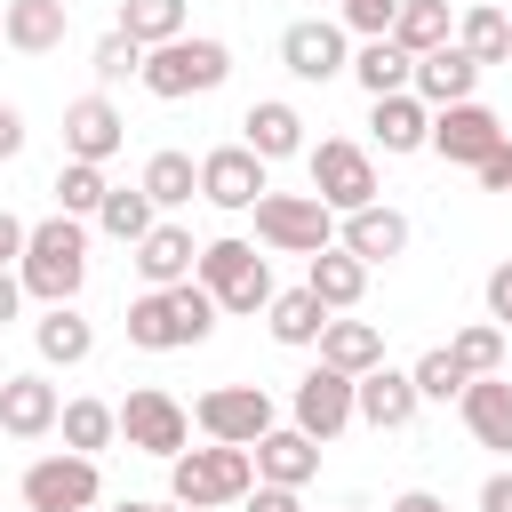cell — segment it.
Returning a JSON list of instances; mask_svg holds the SVG:
<instances>
[{"label": "cell", "mask_w": 512, "mask_h": 512, "mask_svg": "<svg viewBox=\"0 0 512 512\" xmlns=\"http://www.w3.org/2000/svg\"><path fill=\"white\" fill-rule=\"evenodd\" d=\"M16 280H24V296H40V304H72L80 280H88V224H80V216H40V224L24 232Z\"/></svg>", "instance_id": "1"}, {"label": "cell", "mask_w": 512, "mask_h": 512, "mask_svg": "<svg viewBox=\"0 0 512 512\" xmlns=\"http://www.w3.org/2000/svg\"><path fill=\"white\" fill-rule=\"evenodd\" d=\"M248 488H256V456H248V448H224V440H208V448H184V456H168V504H184V512L240 504Z\"/></svg>", "instance_id": "2"}, {"label": "cell", "mask_w": 512, "mask_h": 512, "mask_svg": "<svg viewBox=\"0 0 512 512\" xmlns=\"http://www.w3.org/2000/svg\"><path fill=\"white\" fill-rule=\"evenodd\" d=\"M160 104H184V96H208V88H224L232 80V48L224 40H208V32H184V40H168V48H144V72H136Z\"/></svg>", "instance_id": "3"}, {"label": "cell", "mask_w": 512, "mask_h": 512, "mask_svg": "<svg viewBox=\"0 0 512 512\" xmlns=\"http://www.w3.org/2000/svg\"><path fill=\"white\" fill-rule=\"evenodd\" d=\"M192 280L216 296V312H264L272 304V264L248 248V240H208Z\"/></svg>", "instance_id": "4"}, {"label": "cell", "mask_w": 512, "mask_h": 512, "mask_svg": "<svg viewBox=\"0 0 512 512\" xmlns=\"http://www.w3.org/2000/svg\"><path fill=\"white\" fill-rule=\"evenodd\" d=\"M112 416H120V440H128L136 456H160V464H168V456L192 448V408H184L176 392H160V384H136Z\"/></svg>", "instance_id": "5"}, {"label": "cell", "mask_w": 512, "mask_h": 512, "mask_svg": "<svg viewBox=\"0 0 512 512\" xmlns=\"http://www.w3.org/2000/svg\"><path fill=\"white\" fill-rule=\"evenodd\" d=\"M304 168H312V200H320L328 216H352V208L376 200V160H368L352 136H320V144L304 152Z\"/></svg>", "instance_id": "6"}, {"label": "cell", "mask_w": 512, "mask_h": 512, "mask_svg": "<svg viewBox=\"0 0 512 512\" xmlns=\"http://www.w3.org/2000/svg\"><path fill=\"white\" fill-rule=\"evenodd\" d=\"M256 240L280 248V256H320V248H336V216L312 192H264L256 200Z\"/></svg>", "instance_id": "7"}, {"label": "cell", "mask_w": 512, "mask_h": 512, "mask_svg": "<svg viewBox=\"0 0 512 512\" xmlns=\"http://www.w3.org/2000/svg\"><path fill=\"white\" fill-rule=\"evenodd\" d=\"M192 424L208 440H224V448H256L272 432V392L264 384H216V392L192 400Z\"/></svg>", "instance_id": "8"}, {"label": "cell", "mask_w": 512, "mask_h": 512, "mask_svg": "<svg viewBox=\"0 0 512 512\" xmlns=\"http://www.w3.org/2000/svg\"><path fill=\"white\" fill-rule=\"evenodd\" d=\"M96 496H104V472H96V456H72V448H56V456L24 464V504H32V512H88Z\"/></svg>", "instance_id": "9"}, {"label": "cell", "mask_w": 512, "mask_h": 512, "mask_svg": "<svg viewBox=\"0 0 512 512\" xmlns=\"http://www.w3.org/2000/svg\"><path fill=\"white\" fill-rule=\"evenodd\" d=\"M512 136H504V120L488 112V104H448V112H432V152L440 160H456V168H480L488 152H504Z\"/></svg>", "instance_id": "10"}, {"label": "cell", "mask_w": 512, "mask_h": 512, "mask_svg": "<svg viewBox=\"0 0 512 512\" xmlns=\"http://www.w3.org/2000/svg\"><path fill=\"white\" fill-rule=\"evenodd\" d=\"M264 192H272V176H264V160H256L248 144H216V152L200 160V200H208V208H232V216H240V208H256Z\"/></svg>", "instance_id": "11"}, {"label": "cell", "mask_w": 512, "mask_h": 512, "mask_svg": "<svg viewBox=\"0 0 512 512\" xmlns=\"http://www.w3.org/2000/svg\"><path fill=\"white\" fill-rule=\"evenodd\" d=\"M120 144H128V120H120L112 96H72V104H64V160L104 168Z\"/></svg>", "instance_id": "12"}, {"label": "cell", "mask_w": 512, "mask_h": 512, "mask_svg": "<svg viewBox=\"0 0 512 512\" xmlns=\"http://www.w3.org/2000/svg\"><path fill=\"white\" fill-rule=\"evenodd\" d=\"M288 408H296V432H304V440H336V432L352 424V376H336V368H304Z\"/></svg>", "instance_id": "13"}, {"label": "cell", "mask_w": 512, "mask_h": 512, "mask_svg": "<svg viewBox=\"0 0 512 512\" xmlns=\"http://www.w3.org/2000/svg\"><path fill=\"white\" fill-rule=\"evenodd\" d=\"M280 64H288L296 80H336V72H352V56H344V24H328V16L288 24V32H280Z\"/></svg>", "instance_id": "14"}, {"label": "cell", "mask_w": 512, "mask_h": 512, "mask_svg": "<svg viewBox=\"0 0 512 512\" xmlns=\"http://www.w3.org/2000/svg\"><path fill=\"white\" fill-rule=\"evenodd\" d=\"M472 88H480V64L448 40V48H432V56H416V80H408V96L424 104V112H448V104H472Z\"/></svg>", "instance_id": "15"}, {"label": "cell", "mask_w": 512, "mask_h": 512, "mask_svg": "<svg viewBox=\"0 0 512 512\" xmlns=\"http://www.w3.org/2000/svg\"><path fill=\"white\" fill-rule=\"evenodd\" d=\"M240 128H248L240 144H248V152H256L264 168H272V160H296V152H304V112H296L288 96H256V104L240 112Z\"/></svg>", "instance_id": "16"}, {"label": "cell", "mask_w": 512, "mask_h": 512, "mask_svg": "<svg viewBox=\"0 0 512 512\" xmlns=\"http://www.w3.org/2000/svg\"><path fill=\"white\" fill-rule=\"evenodd\" d=\"M416 408H424V400H416L408 368H368V376H352V416H360V424H376V432H400Z\"/></svg>", "instance_id": "17"}, {"label": "cell", "mask_w": 512, "mask_h": 512, "mask_svg": "<svg viewBox=\"0 0 512 512\" xmlns=\"http://www.w3.org/2000/svg\"><path fill=\"white\" fill-rule=\"evenodd\" d=\"M56 384L48 376H0V432L8 440H48L56 432Z\"/></svg>", "instance_id": "18"}, {"label": "cell", "mask_w": 512, "mask_h": 512, "mask_svg": "<svg viewBox=\"0 0 512 512\" xmlns=\"http://www.w3.org/2000/svg\"><path fill=\"white\" fill-rule=\"evenodd\" d=\"M336 248H344V256H360V264H392V256L408 248V216H400V208H384V200H368V208H352V216H344Z\"/></svg>", "instance_id": "19"}, {"label": "cell", "mask_w": 512, "mask_h": 512, "mask_svg": "<svg viewBox=\"0 0 512 512\" xmlns=\"http://www.w3.org/2000/svg\"><path fill=\"white\" fill-rule=\"evenodd\" d=\"M128 264H136V280H144V288H176V280H192L200 248H192V232H184V224H152V232L128 248Z\"/></svg>", "instance_id": "20"}, {"label": "cell", "mask_w": 512, "mask_h": 512, "mask_svg": "<svg viewBox=\"0 0 512 512\" xmlns=\"http://www.w3.org/2000/svg\"><path fill=\"white\" fill-rule=\"evenodd\" d=\"M248 456H256V480H272V488H304L320 472V440H304L296 424H272Z\"/></svg>", "instance_id": "21"}, {"label": "cell", "mask_w": 512, "mask_h": 512, "mask_svg": "<svg viewBox=\"0 0 512 512\" xmlns=\"http://www.w3.org/2000/svg\"><path fill=\"white\" fill-rule=\"evenodd\" d=\"M64 32H72V8H64V0H8V8H0V40L24 48V56L64 48Z\"/></svg>", "instance_id": "22"}, {"label": "cell", "mask_w": 512, "mask_h": 512, "mask_svg": "<svg viewBox=\"0 0 512 512\" xmlns=\"http://www.w3.org/2000/svg\"><path fill=\"white\" fill-rule=\"evenodd\" d=\"M456 408H464V432H472L480 448H504V456H512V384H504V376H472V384L456 392Z\"/></svg>", "instance_id": "23"}, {"label": "cell", "mask_w": 512, "mask_h": 512, "mask_svg": "<svg viewBox=\"0 0 512 512\" xmlns=\"http://www.w3.org/2000/svg\"><path fill=\"white\" fill-rule=\"evenodd\" d=\"M320 368H336V376L384 368V328H376V320H328V328H320Z\"/></svg>", "instance_id": "24"}, {"label": "cell", "mask_w": 512, "mask_h": 512, "mask_svg": "<svg viewBox=\"0 0 512 512\" xmlns=\"http://www.w3.org/2000/svg\"><path fill=\"white\" fill-rule=\"evenodd\" d=\"M304 288L320 296V312H352V304L368 296V264L344 256V248H320V256L304 264Z\"/></svg>", "instance_id": "25"}, {"label": "cell", "mask_w": 512, "mask_h": 512, "mask_svg": "<svg viewBox=\"0 0 512 512\" xmlns=\"http://www.w3.org/2000/svg\"><path fill=\"white\" fill-rule=\"evenodd\" d=\"M32 344H40V360H48V368H80V360L96 352V328H88L72 304H48V312L32 320Z\"/></svg>", "instance_id": "26"}, {"label": "cell", "mask_w": 512, "mask_h": 512, "mask_svg": "<svg viewBox=\"0 0 512 512\" xmlns=\"http://www.w3.org/2000/svg\"><path fill=\"white\" fill-rule=\"evenodd\" d=\"M384 40H392L400 56H432V48L456 40V16H448V0H400V16H392Z\"/></svg>", "instance_id": "27"}, {"label": "cell", "mask_w": 512, "mask_h": 512, "mask_svg": "<svg viewBox=\"0 0 512 512\" xmlns=\"http://www.w3.org/2000/svg\"><path fill=\"white\" fill-rule=\"evenodd\" d=\"M128 344H136V352H184V344H192L184 320H176V304H168V288H144V296L128 304Z\"/></svg>", "instance_id": "28"}, {"label": "cell", "mask_w": 512, "mask_h": 512, "mask_svg": "<svg viewBox=\"0 0 512 512\" xmlns=\"http://www.w3.org/2000/svg\"><path fill=\"white\" fill-rule=\"evenodd\" d=\"M264 320H272V336H280L288 352H304V344H320V328H328L336 312H320V296H312V288H272Z\"/></svg>", "instance_id": "29"}, {"label": "cell", "mask_w": 512, "mask_h": 512, "mask_svg": "<svg viewBox=\"0 0 512 512\" xmlns=\"http://www.w3.org/2000/svg\"><path fill=\"white\" fill-rule=\"evenodd\" d=\"M368 128H376L384 152H424V144H432V112H424L408 88H400V96H376V120H368Z\"/></svg>", "instance_id": "30"}, {"label": "cell", "mask_w": 512, "mask_h": 512, "mask_svg": "<svg viewBox=\"0 0 512 512\" xmlns=\"http://www.w3.org/2000/svg\"><path fill=\"white\" fill-rule=\"evenodd\" d=\"M136 192H144L152 208H184V200L200 192V160H192V152H152L144 176H136Z\"/></svg>", "instance_id": "31"}, {"label": "cell", "mask_w": 512, "mask_h": 512, "mask_svg": "<svg viewBox=\"0 0 512 512\" xmlns=\"http://www.w3.org/2000/svg\"><path fill=\"white\" fill-rule=\"evenodd\" d=\"M456 48H464L480 72L504 64V56H512V16H504V8H464V16H456Z\"/></svg>", "instance_id": "32"}, {"label": "cell", "mask_w": 512, "mask_h": 512, "mask_svg": "<svg viewBox=\"0 0 512 512\" xmlns=\"http://www.w3.org/2000/svg\"><path fill=\"white\" fill-rule=\"evenodd\" d=\"M56 432H64L72 456H96V448L120 440V416H112L104 400H64V408H56Z\"/></svg>", "instance_id": "33"}, {"label": "cell", "mask_w": 512, "mask_h": 512, "mask_svg": "<svg viewBox=\"0 0 512 512\" xmlns=\"http://www.w3.org/2000/svg\"><path fill=\"white\" fill-rule=\"evenodd\" d=\"M112 32H128L136 48H168V40H184V0H120Z\"/></svg>", "instance_id": "34"}, {"label": "cell", "mask_w": 512, "mask_h": 512, "mask_svg": "<svg viewBox=\"0 0 512 512\" xmlns=\"http://www.w3.org/2000/svg\"><path fill=\"white\" fill-rule=\"evenodd\" d=\"M352 80H360L368 96H400V88L416 80V56H400L392 40H368V48L352 56Z\"/></svg>", "instance_id": "35"}, {"label": "cell", "mask_w": 512, "mask_h": 512, "mask_svg": "<svg viewBox=\"0 0 512 512\" xmlns=\"http://www.w3.org/2000/svg\"><path fill=\"white\" fill-rule=\"evenodd\" d=\"M96 232H104V240H120V248H136V240L152 232V200H144L136 184H112V192H104V208H96Z\"/></svg>", "instance_id": "36"}, {"label": "cell", "mask_w": 512, "mask_h": 512, "mask_svg": "<svg viewBox=\"0 0 512 512\" xmlns=\"http://www.w3.org/2000/svg\"><path fill=\"white\" fill-rule=\"evenodd\" d=\"M448 360H456L464 376H504V328H496V320L456 328V336H448Z\"/></svg>", "instance_id": "37"}, {"label": "cell", "mask_w": 512, "mask_h": 512, "mask_svg": "<svg viewBox=\"0 0 512 512\" xmlns=\"http://www.w3.org/2000/svg\"><path fill=\"white\" fill-rule=\"evenodd\" d=\"M104 168H88V160H64L56 168V216H96L104 208Z\"/></svg>", "instance_id": "38"}, {"label": "cell", "mask_w": 512, "mask_h": 512, "mask_svg": "<svg viewBox=\"0 0 512 512\" xmlns=\"http://www.w3.org/2000/svg\"><path fill=\"white\" fill-rule=\"evenodd\" d=\"M408 384H416V400H456V392H464L472 376H464V368L448 360V344H432V352H424V360L408 368Z\"/></svg>", "instance_id": "39"}, {"label": "cell", "mask_w": 512, "mask_h": 512, "mask_svg": "<svg viewBox=\"0 0 512 512\" xmlns=\"http://www.w3.org/2000/svg\"><path fill=\"white\" fill-rule=\"evenodd\" d=\"M88 64H96V80H104V88H112V80H128V72H144V48H136V40H128V32H104V40H96V56H88Z\"/></svg>", "instance_id": "40"}, {"label": "cell", "mask_w": 512, "mask_h": 512, "mask_svg": "<svg viewBox=\"0 0 512 512\" xmlns=\"http://www.w3.org/2000/svg\"><path fill=\"white\" fill-rule=\"evenodd\" d=\"M392 16H400V0H336V24H344V32H360V40H384V32H392Z\"/></svg>", "instance_id": "41"}, {"label": "cell", "mask_w": 512, "mask_h": 512, "mask_svg": "<svg viewBox=\"0 0 512 512\" xmlns=\"http://www.w3.org/2000/svg\"><path fill=\"white\" fill-rule=\"evenodd\" d=\"M240 512H304V496H296V488H272V480H256V488L240 496Z\"/></svg>", "instance_id": "42"}, {"label": "cell", "mask_w": 512, "mask_h": 512, "mask_svg": "<svg viewBox=\"0 0 512 512\" xmlns=\"http://www.w3.org/2000/svg\"><path fill=\"white\" fill-rule=\"evenodd\" d=\"M488 320H496V328L512 320V256H504V264L488 272Z\"/></svg>", "instance_id": "43"}, {"label": "cell", "mask_w": 512, "mask_h": 512, "mask_svg": "<svg viewBox=\"0 0 512 512\" xmlns=\"http://www.w3.org/2000/svg\"><path fill=\"white\" fill-rule=\"evenodd\" d=\"M472 176H480V192H512V144H504V152H488Z\"/></svg>", "instance_id": "44"}, {"label": "cell", "mask_w": 512, "mask_h": 512, "mask_svg": "<svg viewBox=\"0 0 512 512\" xmlns=\"http://www.w3.org/2000/svg\"><path fill=\"white\" fill-rule=\"evenodd\" d=\"M24 232H32V224H16V216H8V208H0V272H8V264H16V256H24Z\"/></svg>", "instance_id": "45"}, {"label": "cell", "mask_w": 512, "mask_h": 512, "mask_svg": "<svg viewBox=\"0 0 512 512\" xmlns=\"http://www.w3.org/2000/svg\"><path fill=\"white\" fill-rule=\"evenodd\" d=\"M16 152H24V112L0 104V160H16Z\"/></svg>", "instance_id": "46"}, {"label": "cell", "mask_w": 512, "mask_h": 512, "mask_svg": "<svg viewBox=\"0 0 512 512\" xmlns=\"http://www.w3.org/2000/svg\"><path fill=\"white\" fill-rule=\"evenodd\" d=\"M480 512H512V472H488L480 480Z\"/></svg>", "instance_id": "47"}, {"label": "cell", "mask_w": 512, "mask_h": 512, "mask_svg": "<svg viewBox=\"0 0 512 512\" xmlns=\"http://www.w3.org/2000/svg\"><path fill=\"white\" fill-rule=\"evenodd\" d=\"M16 304H24V280H16V272H0V328L16 320Z\"/></svg>", "instance_id": "48"}, {"label": "cell", "mask_w": 512, "mask_h": 512, "mask_svg": "<svg viewBox=\"0 0 512 512\" xmlns=\"http://www.w3.org/2000/svg\"><path fill=\"white\" fill-rule=\"evenodd\" d=\"M392 512H448L432 488H408V496H392Z\"/></svg>", "instance_id": "49"}, {"label": "cell", "mask_w": 512, "mask_h": 512, "mask_svg": "<svg viewBox=\"0 0 512 512\" xmlns=\"http://www.w3.org/2000/svg\"><path fill=\"white\" fill-rule=\"evenodd\" d=\"M112 512H152V504H144V496H120V504H112Z\"/></svg>", "instance_id": "50"}, {"label": "cell", "mask_w": 512, "mask_h": 512, "mask_svg": "<svg viewBox=\"0 0 512 512\" xmlns=\"http://www.w3.org/2000/svg\"><path fill=\"white\" fill-rule=\"evenodd\" d=\"M152 512H184V504H152Z\"/></svg>", "instance_id": "51"}]
</instances>
